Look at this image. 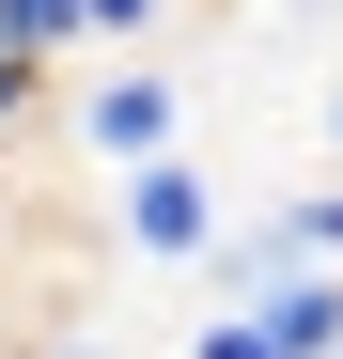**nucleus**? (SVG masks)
Instances as JSON below:
<instances>
[{"mask_svg":"<svg viewBox=\"0 0 343 359\" xmlns=\"http://www.w3.org/2000/svg\"><path fill=\"white\" fill-rule=\"evenodd\" d=\"M109 203H125V266H203L218 219H234L203 156H141V172H109Z\"/></svg>","mask_w":343,"mask_h":359,"instance_id":"nucleus-1","label":"nucleus"},{"mask_svg":"<svg viewBox=\"0 0 343 359\" xmlns=\"http://www.w3.org/2000/svg\"><path fill=\"white\" fill-rule=\"evenodd\" d=\"M172 126H188V94H172L156 63H109V79L78 94V141H94V172H141V156H172Z\"/></svg>","mask_w":343,"mask_h":359,"instance_id":"nucleus-2","label":"nucleus"},{"mask_svg":"<svg viewBox=\"0 0 343 359\" xmlns=\"http://www.w3.org/2000/svg\"><path fill=\"white\" fill-rule=\"evenodd\" d=\"M0 47L47 79V63H63V47H94V32H78V0H0Z\"/></svg>","mask_w":343,"mask_h":359,"instance_id":"nucleus-3","label":"nucleus"},{"mask_svg":"<svg viewBox=\"0 0 343 359\" xmlns=\"http://www.w3.org/2000/svg\"><path fill=\"white\" fill-rule=\"evenodd\" d=\"M78 32L94 47H141V32H172V0H78Z\"/></svg>","mask_w":343,"mask_h":359,"instance_id":"nucleus-4","label":"nucleus"},{"mask_svg":"<svg viewBox=\"0 0 343 359\" xmlns=\"http://www.w3.org/2000/svg\"><path fill=\"white\" fill-rule=\"evenodd\" d=\"M188 359H281V328H250V313H203V344Z\"/></svg>","mask_w":343,"mask_h":359,"instance_id":"nucleus-5","label":"nucleus"},{"mask_svg":"<svg viewBox=\"0 0 343 359\" xmlns=\"http://www.w3.org/2000/svg\"><path fill=\"white\" fill-rule=\"evenodd\" d=\"M16 126H31V63L0 47V141H16Z\"/></svg>","mask_w":343,"mask_h":359,"instance_id":"nucleus-6","label":"nucleus"},{"mask_svg":"<svg viewBox=\"0 0 343 359\" xmlns=\"http://www.w3.org/2000/svg\"><path fill=\"white\" fill-rule=\"evenodd\" d=\"M328 141H343V94H328Z\"/></svg>","mask_w":343,"mask_h":359,"instance_id":"nucleus-7","label":"nucleus"}]
</instances>
